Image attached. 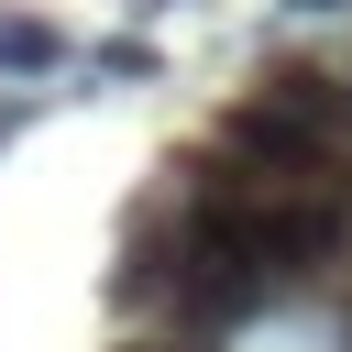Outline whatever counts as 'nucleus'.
<instances>
[{
	"label": "nucleus",
	"instance_id": "1",
	"mask_svg": "<svg viewBox=\"0 0 352 352\" xmlns=\"http://www.w3.org/2000/svg\"><path fill=\"white\" fill-rule=\"evenodd\" d=\"M77 44L55 33V22H33V11H0V77H55Z\"/></svg>",
	"mask_w": 352,
	"mask_h": 352
},
{
	"label": "nucleus",
	"instance_id": "2",
	"mask_svg": "<svg viewBox=\"0 0 352 352\" xmlns=\"http://www.w3.org/2000/svg\"><path fill=\"white\" fill-rule=\"evenodd\" d=\"M88 66H99V77H132V88H143V77H154V44H99Z\"/></svg>",
	"mask_w": 352,
	"mask_h": 352
},
{
	"label": "nucleus",
	"instance_id": "3",
	"mask_svg": "<svg viewBox=\"0 0 352 352\" xmlns=\"http://www.w3.org/2000/svg\"><path fill=\"white\" fill-rule=\"evenodd\" d=\"M286 11H297V22H319V11H352V0H286Z\"/></svg>",
	"mask_w": 352,
	"mask_h": 352
},
{
	"label": "nucleus",
	"instance_id": "4",
	"mask_svg": "<svg viewBox=\"0 0 352 352\" xmlns=\"http://www.w3.org/2000/svg\"><path fill=\"white\" fill-rule=\"evenodd\" d=\"M11 121H22V99H0V132H11Z\"/></svg>",
	"mask_w": 352,
	"mask_h": 352
},
{
	"label": "nucleus",
	"instance_id": "5",
	"mask_svg": "<svg viewBox=\"0 0 352 352\" xmlns=\"http://www.w3.org/2000/svg\"><path fill=\"white\" fill-rule=\"evenodd\" d=\"M143 11H165V0H143Z\"/></svg>",
	"mask_w": 352,
	"mask_h": 352
}]
</instances>
